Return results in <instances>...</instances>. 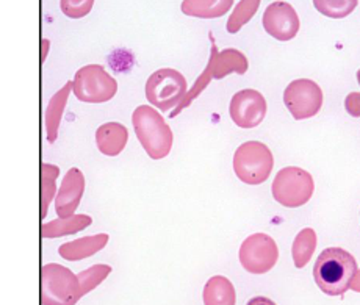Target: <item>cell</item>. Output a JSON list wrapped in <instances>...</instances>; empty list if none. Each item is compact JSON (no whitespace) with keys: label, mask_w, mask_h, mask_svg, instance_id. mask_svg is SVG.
I'll return each mask as SVG.
<instances>
[{"label":"cell","mask_w":360,"mask_h":305,"mask_svg":"<svg viewBox=\"0 0 360 305\" xmlns=\"http://www.w3.org/2000/svg\"><path fill=\"white\" fill-rule=\"evenodd\" d=\"M357 273V261L342 247H328L318 255L314 279L324 294L343 296Z\"/></svg>","instance_id":"obj_1"},{"label":"cell","mask_w":360,"mask_h":305,"mask_svg":"<svg viewBox=\"0 0 360 305\" xmlns=\"http://www.w3.org/2000/svg\"><path fill=\"white\" fill-rule=\"evenodd\" d=\"M135 135L152 160H163L172 149V130L152 105H140L131 115Z\"/></svg>","instance_id":"obj_2"},{"label":"cell","mask_w":360,"mask_h":305,"mask_svg":"<svg viewBox=\"0 0 360 305\" xmlns=\"http://www.w3.org/2000/svg\"><path fill=\"white\" fill-rule=\"evenodd\" d=\"M83 297L79 277L58 263L41 268V304L75 305Z\"/></svg>","instance_id":"obj_3"},{"label":"cell","mask_w":360,"mask_h":305,"mask_svg":"<svg viewBox=\"0 0 360 305\" xmlns=\"http://www.w3.org/2000/svg\"><path fill=\"white\" fill-rule=\"evenodd\" d=\"M274 166L273 152L260 141H246L233 154V171L246 185L265 183Z\"/></svg>","instance_id":"obj_4"},{"label":"cell","mask_w":360,"mask_h":305,"mask_svg":"<svg viewBox=\"0 0 360 305\" xmlns=\"http://www.w3.org/2000/svg\"><path fill=\"white\" fill-rule=\"evenodd\" d=\"M271 191L276 202L287 209H297L306 205L314 196L315 182L306 169L288 166L276 174Z\"/></svg>","instance_id":"obj_5"},{"label":"cell","mask_w":360,"mask_h":305,"mask_svg":"<svg viewBox=\"0 0 360 305\" xmlns=\"http://www.w3.org/2000/svg\"><path fill=\"white\" fill-rule=\"evenodd\" d=\"M146 99L160 112H172L188 93L186 79L176 69L165 67L152 72L146 82Z\"/></svg>","instance_id":"obj_6"},{"label":"cell","mask_w":360,"mask_h":305,"mask_svg":"<svg viewBox=\"0 0 360 305\" xmlns=\"http://www.w3.org/2000/svg\"><path fill=\"white\" fill-rule=\"evenodd\" d=\"M72 93L80 102L103 103L112 100L117 91V82L101 65L80 67L74 75Z\"/></svg>","instance_id":"obj_7"},{"label":"cell","mask_w":360,"mask_h":305,"mask_svg":"<svg viewBox=\"0 0 360 305\" xmlns=\"http://www.w3.org/2000/svg\"><path fill=\"white\" fill-rule=\"evenodd\" d=\"M238 259L248 273L266 274L278 263L279 249L269 235L252 233L241 242Z\"/></svg>","instance_id":"obj_8"},{"label":"cell","mask_w":360,"mask_h":305,"mask_svg":"<svg viewBox=\"0 0 360 305\" xmlns=\"http://www.w3.org/2000/svg\"><path fill=\"white\" fill-rule=\"evenodd\" d=\"M283 103L296 121L314 117L323 107V91L316 82L310 79H297L283 91Z\"/></svg>","instance_id":"obj_9"},{"label":"cell","mask_w":360,"mask_h":305,"mask_svg":"<svg viewBox=\"0 0 360 305\" xmlns=\"http://www.w3.org/2000/svg\"><path fill=\"white\" fill-rule=\"evenodd\" d=\"M266 110L265 97L257 89H241L229 103L231 119L240 129L257 127L265 119Z\"/></svg>","instance_id":"obj_10"},{"label":"cell","mask_w":360,"mask_h":305,"mask_svg":"<svg viewBox=\"0 0 360 305\" xmlns=\"http://www.w3.org/2000/svg\"><path fill=\"white\" fill-rule=\"evenodd\" d=\"M262 24L269 37L282 41V43L293 39L301 27L296 10L290 4L282 2V0H276V2L266 6L262 18Z\"/></svg>","instance_id":"obj_11"},{"label":"cell","mask_w":360,"mask_h":305,"mask_svg":"<svg viewBox=\"0 0 360 305\" xmlns=\"http://www.w3.org/2000/svg\"><path fill=\"white\" fill-rule=\"evenodd\" d=\"M85 191V176L79 168H71L61 180L60 190L55 196V212L58 218H71L79 209Z\"/></svg>","instance_id":"obj_12"},{"label":"cell","mask_w":360,"mask_h":305,"mask_svg":"<svg viewBox=\"0 0 360 305\" xmlns=\"http://www.w3.org/2000/svg\"><path fill=\"white\" fill-rule=\"evenodd\" d=\"M209 63L212 65L214 80H221L231 74L243 75L249 69L248 58L245 57V53H241L238 51V48H224V51L219 52L214 43H212Z\"/></svg>","instance_id":"obj_13"},{"label":"cell","mask_w":360,"mask_h":305,"mask_svg":"<svg viewBox=\"0 0 360 305\" xmlns=\"http://www.w3.org/2000/svg\"><path fill=\"white\" fill-rule=\"evenodd\" d=\"M129 141V131L120 122H107L96 130V144L101 154L116 157L126 148Z\"/></svg>","instance_id":"obj_14"},{"label":"cell","mask_w":360,"mask_h":305,"mask_svg":"<svg viewBox=\"0 0 360 305\" xmlns=\"http://www.w3.org/2000/svg\"><path fill=\"white\" fill-rule=\"evenodd\" d=\"M108 240L110 237L107 233H98V235H91V237H83V238L61 245L58 247V254L65 260L79 261L83 259L93 257L94 254L102 251V249L107 246Z\"/></svg>","instance_id":"obj_15"},{"label":"cell","mask_w":360,"mask_h":305,"mask_svg":"<svg viewBox=\"0 0 360 305\" xmlns=\"http://www.w3.org/2000/svg\"><path fill=\"white\" fill-rule=\"evenodd\" d=\"M72 86H74V82L69 80L66 85L60 89V91H57L51 97L49 103H47V108L44 113V126H46L47 141L51 144L57 141L58 138L60 122H61V117H63L68 97L72 91Z\"/></svg>","instance_id":"obj_16"},{"label":"cell","mask_w":360,"mask_h":305,"mask_svg":"<svg viewBox=\"0 0 360 305\" xmlns=\"http://www.w3.org/2000/svg\"><path fill=\"white\" fill-rule=\"evenodd\" d=\"M233 0H184L180 5L184 15L199 19H217L229 13Z\"/></svg>","instance_id":"obj_17"},{"label":"cell","mask_w":360,"mask_h":305,"mask_svg":"<svg viewBox=\"0 0 360 305\" xmlns=\"http://www.w3.org/2000/svg\"><path fill=\"white\" fill-rule=\"evenodd\" d=\"M204 305H235L237 293L233 283L224 275H213L207 280L202 293Z\"/></svg>","instance_id":"obj_18"},{"label":"cell","mask_w":360,"mask_h":305,"mask_svg":"<svg viewBox=\"0 0 360 305\" xmlns=\"http://www.w3.org/2000/svg\"><path fill=\"white\" fill-rule=\"evenodd\" d=\"M93 224L91 216L88 214H74L71 218H58L51 223L41 226V237L43 238H60L66 235H74Z\"/></svg>","instance_id":"obj_19"},{"label":"cell","mask_w":360,"mask_h":305,"mask_svg":"<svg viewBox=\"0 0 360 305\" xmlns=\"http://www.w3.org/2000/svg\"><path fill=\"white\" fill-rule=\"evenodd\" d=\"M316 249V233L314 228H302V231L296 235L293 246H292V257L295 261V266L297 269H302L310 261L311 255H314Z\"/></svg>","instance_id":"obj_20"},{"label":"cell","mask_w":360,"mask_h":305,"mask_svg":"<svg viewBox=\"0 0 360 305\" xmlns=\"http://www.w3.org/2000/svg\"><path fill=\"white\" fill-rule=\"evenodd\" d=\"M262 0H240L235 5L232 15L227 19L226 29L231 34L238 33L257 13Z\"/></svg>","instance_id":"obj_21"},{"label":"cell","mask_w":360,"mask_h":305,"mask_svg":"<svg viewBox=\"0 0 360 305\" xmlns=\"http://www.w3.org/2000/svg\"><path fill=\"white\" fill-rule=\"evenodd\" d=\"M60 176V168L49 163L41 164V219L47 216L49 204L55 197V180Z\"/></svg>","instance_id":"obj_22"},{"label":"cell","mask_w":360,"mask_h":305,"mask_svg":"<svg viewBox=\"0 0 360 305\" xmlns=\"http://www.w3.org/2000/svg\"><path fill=\"white\" fill-rule=\"evenodd\" d=\"M359 0H314L318 13L330 19H343L357 8Z\"/></svg>","instance_id":"obj_23"},{"label":"cell","mask_w":360,"mask_h":305,"mask_svg":"<svg viewBox=\"0 0 360 305\" xmlns=\"http://www.w3.org/2000/svg\"><path fill=\"white\" fill-rule=\"evenodd\" d=\"M112 273V266L110 265H94L91 268L85 269L77 274L80 285H82V294L86 296L89 291H93L96 287H99L101 283L107 279Z\"/></svg>","instance_id":"obj_24"},{"label":"cell","mask_w":360,"mask_h":305,"mask_svg":"<svg viewBox=\"0 0 360 305\" xmlns=\"http://www.w3.org/2000/svg\"><path fill=\"white\" fill-rule=\"evenodd\" d=\"M94 0H60V8L63 15L71 19H82L91 13Z\"/></svg>","instance_id":"obj_25"},{"label":"cell","mask_w":360,"mask_h":305,"mask_svg":"<svg viewBox=\"0 0 360 305\" xmlns=\"http://www.w3.org/2000/svg\"><path fill=\"white\" fill-rule=\"evenodd\" d=\"M346 113L352 117H360V93H349L345 99Z\"/></svg>","instance_id":"obj_26"},{"label":"cell","mask_w":360,"mask_h":305,"mask_svg":"<svg viewBox=\"0 0 360 305\" xmlns=\"http://www.w3.org/2000/svg\"><path fill=\"white\" fill-rule=\"evenodd\" d=\"M246 305H276V302L265 296H255L252 299H249Z\"/></svg>","instance_id":"obj_27"},{"label":"cell","mask_w":360,"mask_h":305,"mask_svg":"<svg viewBox=\"0 0 360 305\" xmlns=\"http://www.w3.org/2000/svg\"><path fill=\"white\" fill-rule=\"evenodd\" d=\"M47 52H49V39H41V63L44 65L47 58Z\"/></svg>","instance_id":"obj_28"},{"label":"cell","mask_w":360,"mask_h":305,"mask_svg":"<svg viewBox=\"0 0 360 305\" xmlns=\"http://www.w3.org/2000/svg\"><path fill=\"white\" fill-rule=\"evenodd\" d=\"M351 290H352V291H356V293H360V269H357V273H356V275H354V279H352Z\"/></svg>","instance_id":"obj_29"},{"label":"cell","mask_w":360,"mask_h":305,"mask_svg":"<svg viewBox=\"0 0 360 305\" xmlns=\"http://www.w3.org/2000/svg\"><path fill=\"white\" fill-rule=\"evenodd\" d=\"M357 82H359V85H360V69L357 71Z\"/></svg>","instance_id":"obj_30"}]
</instances>
